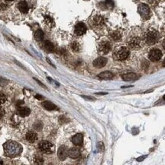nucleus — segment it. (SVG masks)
Listing matches in <instances>:
<instances>
[{
  "label": "nucleus",
  "mask_w": 165,
  "mask_h": 165,
  "mask_svg": "<svg viewBox=\"0 0 165 165\" xmlns=\"http://www.w3.org/2000/svg\"><path fill=\"white\" fill-rule=\"evenodd\" d=\"M80 155V152L77 148H71L68 150V156L70 158L76 159L79 158Z\"/></svg>",
  "instance_id": "obj_14"
},
{
  "label": "nucleus",
  "mask_w": 165,
  "mask_h": 165,
  "mask_svg": "<svg viewBox=\"0 0 165 165\" xmlns=\"http://www.w3.org/2000/svg\"><path fill=\"white\" fill-rule=\"evenodd\" d=\"M18 113L19 114L21 117H25L30 115L31 113V110L28 107H24V106H19L18 108Z\"/></svg>",
  "instance_id": "obj_15"
},
{
  "label": "nucleus",
  "mask_w": 165,
  "mask_h": 165,
  "mask_svg": "<svg viewBox=\"0 0 165 165\" xmlns=\"http://www.w3.org/2000/svg\"><path fill=\"white\" fill-rule=\"evenodd\" d=\"M71 141L73 144L77 146H81L83 145V135L78 133L77 135H75L74 136L72 137Z\"/></svg>",
  "instance_id": "obj_13"
},
{
  "label": "nucleus",
  "mask_w": 165,
  "mask_h": 165,
  "mask_svg": "<svg viewBox=\"0 0 165 165\" xmlns=\"http://www.w3.org/2000/svg\"><path fill=\"white\" fill-rule=\"evenodd\" d=\"M83 98H86V99H89V100H95L94 98H92V97H86V96H82Z\"/></svg>",
  "instance_id": "obj_36"
},
{
  "label": "nucleus",
  "mask_w": 165,
  "mask_h": 165,
  "mask_svg": "<svg viewBox=\"0 0 165 165\" xmlns=\"http://www.w3.org/2000/svg\"><path fill=\"white\" fill-rule=\"evenodd\" d=\"M138 78V75L135 73H128L124 75H122V79L126 81H133L135 80Z\"/></svg>",
  "instance_id": "obj_20"
},
{
  "label": "nucleus",
  "mask_w": 165,
  "mask_h": 165,
  "mask_svg": "<svg viewBox=\"0 0 165 165\" xmlns=\"http://www.w3.org/2000/svg\"><path fill=\"white\" fill-rule=\"evenodd\" d=\"M146 157H147V155H145V156H143V157H140V158H137V161H139V162H140V161H142Z\"/></svg>",
  "instance_id": "obj_34"
},
{
  "label": "nucleus",
  "mask_w": 165,
  "mask_h": 165,
  "mask_svg": "<svg viewBox=\"0 0 165 165\" xmlns=\"http://www.w3.org/2000/svg\"><path fill=\"white\" fill-rule=\"evenodd\" d=\"M5 152L9 157L18 156L21 152V146L15 142H8L4 145Z\"/></svg>",
  "instance_id": "obj_1"
},
{
  "label": "nucleus",
  "mask_w": 165,
  "mask_h": 165,
  "mask_svg": "<svg viewBox=\"0 0 165 165\" xmlns=\"http://www.w3.org/2000/svg\"><path fill=\"white\" fill-rule=\"evenodd\" d=\"M162 46H163V48L165 50V40L163 41V43H162Z\"/></svg>",
  "instance_id": "obj_39"
},
{
  "label": "nucleus",
  "mask_w": 165,
  "mask_h": 165,
  "mask_svg": "<svg viewBox=\"0 0 165 165\" xmlns=\"http://www.w3.org/2000/svg\"><path fill=\"white\" fill-rule=\"evenodd\" d=\"M106 63H107V59L104 58V57H99V58L96 59L92 62L93 66L97 69L104 67L106 65Z\"/></svg>",
  "instance_id": "obj_12"
},
{
  "label": "nucleus",
  "mask_w": 165,
  "mask_h": 165,
  "mask_svg": "<svg viewBox=\"0 0 165 165\" xmlns=\"http://www.w3.org/2000/svg\"><path fill=\"white\" fill-rule=\"evenodd\" d=\"M45 22L46 24L50 27H53L54 25V22H53V20L52 18H51L50 16H45Z\"/></svg>",
  "instance_id": "obj_26"
},
{
  "label": "nucleus",
  "mask_w": 165,
  "mask_h": 165,
  "mask_svg": "<svg viewBox=\"0 0 165 165\" xmlns=\"http://www.w3.org/2000/svg\"><path fill=\"white\" fill-rule=\"evenodd\" d=\"M159 39V33L155 30H149L145 36V40L148 45H153L156 43Z\"/></svg>",
  "instance_id": "obj_3"
},
{
  "label": "nucleus",
  "mask_w": 165,
  "mask_h": 165,
  "mask_svg": "<svg viewBox=\"0 0 165 165\" xmlns=\"http://www.w3.org/2000/svg\"><path fill=\"white\" fill-rule=\"evenodd\" d=\"M38 139V135L35 133V132H32V131H30L26 134V139L28 142H32L33 143L34 142Z\"/></svg>",
  "instance_id": "obj_17"
},
{
  "label": "nucleus",
  "mask_w": 165,
  "mask_h": 165,
  "mask_svg": "<svg viewBox=\"0 0 165 165\" xmlns=\"http://www.w3.org/2000/svg\"><path fill=\"white\" fill-rule=\"evenodd\" d=\"M34 80H35V81H37V82H38V84H39L40 85H41V86H42V87H43V88H46V86L44 85H43V84H42V83H41V81H38V79H34Z\"/></svg>",
  "instance_id": "obj_35"
},
{
  "label": "nucleus",
  "mask_w": 165,
  "mask_h": 165,
  "mask_svg": "<svg viewBox=\"0 0 165 165\" xmlns=\"http://www.w3.org/2000/svg\"><path fill=\"white\" fill-rule=\"evenodd\" d=\"M6 1H13V0H6Z\"/></svg>",
  "instance_id": "obj_44"
},
{
  "label": "nucleus",
  "mask_w": 165,
  "mask_h": 165,
  "mask_svg": "<svg viewBox=\"0 0 165 165\" xmlns=\"http://www.w3.org/2000/svg\"><path fill=\"white\" fill-rule=\"evenodd\" d=\"M6 96L5 95V94L0 91V104H2L6 102Z\"/></svg>",
  "instance_id": "obj_28"
},
{
  "label": "nucleus",
  "mask_w": 165,
  "mask_h": 165,
  "mask_svg": "<svg viewBox=\"0 0 165 165\" xmlns=\"http://www.w3.org/2000/svg\"><path fill=\"white\" fill-rule=\"evenodd\" d=\"M163 66L165 67V59H164V62H163Z\"/></svg>",
  "instance_id": "obj_42"
},
{
  "label": "nucleus",
  "mask_w": 165,
  "mask_h": 165,
  "mask_svg": "<svg viewBox=\"0 0 165 165\" xmlns=\"http://www.w3.org/2000/svg\"><path fill=\"white\" fill-rule=\"evenodd\" d=\"M161 57H162V52L158 49H153L148 54V58L152 62H158L161 59Z\"/></svg>",
  "instance_id": "obj_7"
},
{
  "label": "nucleus",
  "mask_w": 165,
  "mask_h": 165,
  "mask_svg": "<svg viewBox=\"0 0 165 165\" xmlns=\"http://www.w3.org/2000/svg\"><path fill=\"white\" fill-rule=\"evenodd\" d=\"M44 37V33L41 30H38L34 33V38L38 41H41V40H43Z\"/></svg>",
  "instance_id": "obj_23"
},
{
  "label": "nucleus",
  "mask_w": 165,
  "mask_h": 165,
  "mask_svg": "<svg viewBox=\"0 0 165 165\" xmlns=\"http://www.w3.org/2000/svg\"><path fill=\"white\" fill-rule=\"evenodd\" d=\"M57 155H58V158L60 161L66 160L67 156H68V150H67L66 146L62 145L60 147L58 152H57Z\"/></svg>",
  "instance_id": "obj_11"
},
{
  "label": "nucleus",
  "mask_w": 165,
  "mask_h": 165,
  "mask_svg": "<svg viewBox=\"0 0 165 165\" xmlns=\"http://www.w3.org/2000/svg\"><path fill=\"white\" fill-rule=\"evenodd\" d=\"M105 25L104 18L101 15H96L92 18V25L95 27H102Z\"/></svg>",
  "instance_id": "obj_10"
},
{
  "label": "nucleus",
  "mask_w": 165,
  "mask_h": 165,
  "mask_svg": "<svg viewBox=\"0 0 165 165\" xmlns=\"http://www.w3.org/2000/svg\"><path fill=\"white\" fill-rule=\"evenodd\" d=\"M71 49L73 52H76V53H78L79 50H80V45H79V43L77 42H73V43L71 44Z\"/></svg>",
  "instance_id": "obj_24"
},
{
  "label": "nucleus",
  "mask_w": 165,
  "mask_h": 165,
  "mask_svg": "<svg viewBox=\"0 0 165 165\" xmlns=\"http://www.w3.org/2000/svg\"><path fill=\"white\" fill-rule=\"evenodd\" d=\"M8 83V81L7 80H5L2 78H0V85L1 86H4L6 85Z\"/></svg>",
  "instance_id": "obj_30"
},
{
  "label": "nucleus",
  "mask_w": 165,
  "mask_h": 165,
  "mask_svg": "<svg viewBox=\"0 0 165 165\" xmlns=\"http://www.w3.org/2000/svg\"><path fill=\"white\" fill-rule=\"evenodd\" d=\"M18 7H19V9L21 13L26 14L28 12V6L27 2L25 0H21L19 2Z\"/></svg>",
  "instance_id": "obj_16"
},
{
  "label": "nucleus",
  "mask_w": 165,
  "mask_h": 165,
  "mask_svg": "<svg viewBox=\"0 0 165 165\" xmlns=\"http://www.w3.org/2000/svg\"><path fill=\"white\" fill-rule=\"evenodd\" d=\"M127 43L132 50H139L141 46V40L139 37H132L128 40Z\"/></svg>",
  "instance_id": "obj_6"
},
{
  "label": "nucleus",
  "mask_w": 165,
  "mask_h": 165,
  "mask_svg": "<svg viewBox=\"0 0 165 165\" xmlns=\"http://www.w3.org/2000/svg\"><path fill=\"white\" fill-rule=\"evenodd\" d=\"M112 49V44L110 42L104 40L102 41L99 44V51L102 54H107L109 52H110Z\"/></svg>",
  "instance_id": "obj_8"
},
{
  "label": "nucleus",
  "mask_w": 165,
  "mask_h": 165,
  "mask_svg": "<svg viewBox=\"0 0 165 165\" xmlns=\"http://www.w3.org/2000/svg\"><path fill=\"white\" fill-rule=\"evenodd\" d=\"M44 47H45L47 51H48L50 53H52L54 51V46H53V43L49 40H46L44 42Z\"/></svg>",
  "instance_id": "obj_22"
},
{
  "label": "nucleus",
  "mask_w": 165,
  "mask_h": 165,
  "mask_svg": "<svg viewBox=\"0 0 165 165\" xmlns=\"http://www.w3.org/2000/svg\"><path fill=\"white\" fill-rule=\"evenodd\" d=\"M41 105L44 109H46L47 110H50V111L54 110L57 109V106L53 104V103L50 102V101H44L41 104Z\"/></svg>",
  "instance_id": "obj_18"
},
{
  "label": "nucleus",
  "mask_w": 165,
  "mask_h": 165,
  "mask_svg": "<svg viewBox=\"0 0 165 165\" xmlns=\"http://www.w3.org/2000/svg\"><path fill=\"white\" fill-rule=\"evenodd\" d=\"M44 162V160L43 158H41V157H40V156H37L35 159H34V163L35 164H42Z\"/></svg>",
  "instance_id": "obj_29"
},
{
  "label": "nucleus",
  "mask_w": 165,
  "mask_h": 165,
  "mask_svg": "<svg viewBox=\"0 0 165 165\" xmlns=\"http://www.w3.org/2000/svg\"><path fill=\"white\" fill-rule=\"evenodd\" d=\"M97 94H100V95H103V94H107V93H99Z\"/></svg>",
  "instance_id": "obj_40"
},
{
  "label": "nucleus",
  "mask_w": 165,
  "mask_h": 165,
  "mask_svg": "<svg viewBox=\"0 0 165 165\" xmlns=\"http://www.w3.org/2000/svg\"><path fill=\"white\" fill-rule=\"evenodd\" d=\"M148 2H150V3H153V2H154V0H148Z\"/></svg>",
  "instance_id": "obj_41"
},
{
  "label": "nucleus",
  "mask_w": 165,
  "mask_h": 165,
  "mask_svg": "<svg viewBox=\"0 0 165 165\" xmlns=\"http://www.w3.org/2000/svg\"><path fill=\"white\" fill-rule=\"evenodd\" d=\"M100 79L103 80H109L112 79L113 78V74L111 72H109V71H106V72H101L98 75Z\"/></svg>",
  "instance_id": "obj_19"
},
{
  "label": "nucleus",
  "mask_w": 165,
  "mask_h": 165,
  "mask_svg": "<svg viewBox=\"0 0 165 165\" xmlns=\"http://www.w3.org/2000/svg\"><path fill=\"white\" fill-rule=\"evenodd\" d=\"M129 54H130L129 50L127 47L122 46L115 50V52L113 54V57L115 60L123 61L126 60L129 56Z\"/></svg>",
  "instance_id": "obj_2"
},
{
  "label": "nucleus",
  "mask_w": 165,
  "mask_h": 165,
  "mask_svg": "<svg viewBox=\"0 0 165 165\" xmlns=\"http://www.w3.org/2000/svg\"><path fill=\"white\" fill-rule=\"evenodd\" d=\"M74 32L77 35L81 36L83 35L86 32V25L83 22H79L78 24H77V25L75 26L74 29Z\"/></svg>",
  "instance_id": "obj_9"
},
{
  "label": "nucleus",
  "mask_w": 165,
  "mask_h": 165,
  "mask_svg": "<svg viewBox=\"0 0 165 165\" xmlns=\"http://www.w3.org/2000/svg\"><path fill=\"white\" fill-rule=\"evenodd\" d=\"M39 149L44 154H51L54 152V146L52 143L47 141H42L38 145Z\"/></svg>",
  "instance_id": "obj_4"
},
{
  "label": "nucleus",
  "mask_w": 165,
  "mask_h": 165,
  "mask_svg": "<svg viewBox=\"0 0 165 165\" xmlns=\"http://www.w3.org/2000/svg\"><path fill=\"white\" fill-rule=\"evenodd\" d=\"M97 147H98L99 151H101V152L104 150V145H103V143H102V142H99L98 145H97Z\"/></svg>",
  "instance_id": "obj_31"
},
{
  "label": "nucleus",
  "mask_w": 165,
  "mask_h": 165,
  "mask_svg": "<svg viewBox=\"0 0 165 165\" xmlns=\"http://www.w3.org/2000/svg\"><path fill=\"white\" fill-rule=\"evenodd\" d=\"M35 98H38V99H39V100L44 99V97H42V96H41V95H39V94H37Z\"/></svg>",
  "instance_id": "obj_37"
},
{
  "label": "nucleus",
  "mask_w": 165,
  "mask_h": 165,
  "mask_svg": "<svg viewBox=\"0 0 165 165\" xmlns=\"http://www.w3.org/2000/svg\"><path fill=\"white\" fill-rule=\"evenodd\" d=\"M24 104V102H23V101L19 100V101H18V103L16 104V105L18 106H20L21 105V104Z\"/></svg>",
  "instance_id": "obj_38"
},
{
  "label": "nucleus",
  "mask_w": 165,
  "mask_h": 165,
  "mask_svg": "<svg viewBox=\"0 0 165 165\" xmlns=\"http://www.w3.org/2000/svg\"><path fill=\"white\" fill-rule=\"evenodd\" d=\"M7 8V6L6 4H4V3H2V4H1L0 5V9L1 10H5V9H6Z\"/></svg>",
  "instance_id": "obj_32"
},
{
  "label": "nucleus",
  "mask_w": 165,
  "mask_h": 165,
  "mask_svg": "<svg viewBox=\"0 0 165 165\" xmlns=\"http://www.w3.org/2000/svg\"><path fill=\"white\" fill-rule=\"evenodd\" d=\"M164 98V100H165V95H164V98Z\"/></svg>",
  "instance_id": "obj_43"
},
{
  "label": "nucleus",
  "mask_w": 165,
  "mask_h": 165,
  "mask_svg": "<svg viewBox=\"0 0 165 165\" xmlns=\"http://www.w3.org/2000/svg\"><path fill=\"white\" fill-rule=\"evenodd\" d=\"M33 127H34V129L36 131H40V130L42 129V127H43L42 123H41V122H40V121H37L36 123H34Z\"/></svg>",
  "instance_id": "obj_27"
},
{
  "label": "nucleus",
  "mask_w": 165,
  "mask_h": 165,
  "mask_svg": "<svg viewBox=\"0 0 165 165\" xmlns=\"http://www.w3.org/2000/svg\"><path fill=\"white\" fill-rule=\"evenodd\" d=\"M3 115H4V110L2 107H0V119L2 118Z\"/></svg>",
  "instance_id": "obj_33"
},
{
  "label": "nucleus",
  "mask_w": 165,
  "mask_h": 165,
  "mask_svg": "<svg viewBox=\"0 0 165 165\" xmlns=\"http://www.w3.org/2000/svg\"><path fill=\"white\" fill-rule=\"evenodd\" d=\"M110 37L114 41H119L122 39V33L119 31H114L110 33Z\"/></svg>",
  "instance_id": "obj_21"
},
{
  "label": "nucleus",
  "mask_w": 165,
  "mask_h": 165,
  "mask_svg": "<svg viewBox=\"0 0 165 165\" xmlns=\"http://www.w3.org/2000/svg\"><path fill=\"white\" fill-rule=\"evenodd\" d=\"M138 12L141 16V18H143L144 19H148L151 16V10L149 7L144 3L139 5Z\"/></svg>",
  "instance_id": "obj_5"
},
{
  "label": "nucleus",
  "mask_w": 165,
  "mask_h": 165,
  "mask_svg": "<svg viewBox=\"0 0 165 165\" xmlns=\"http://www.w3.org/2000/svg\"><path fill=\"white\" fill-rule=\"evenodd\" d=\"M103 4L104 6L106 7V8H112L114 7V2L112 0H105Z\"/></svg>",
  "instance_id": "obj_25"
}]
</instances>
